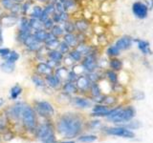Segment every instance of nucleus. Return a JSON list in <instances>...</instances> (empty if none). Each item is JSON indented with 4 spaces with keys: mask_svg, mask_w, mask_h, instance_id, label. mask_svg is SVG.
I'll list each match as a JSON object with an SVG mask.
<instances>
[{
    "mask_svg": "<svg viewBox=\"0 0 153 143\" xmlns=\"http://www.w3.org/2000/svg\"><path fill=\"white\" fill-rule=\"evenodd\" d=\"M13 3V0H0V8H2L5 12H10Z\"/></svg>",
    "mask_w": 153,
    "mask_h": 143,
    "instance_id": "41",
    "label": "nucleus"
},
{
    "mask_svg": "<svg viewBox=\"0 0 153 143\" xmlns=\"http://www.w3.org/2000/svg\"><path fill=\"white\" fill-rule=\"evenodd\" d=\"M25 103L24 102H17L13 105V106L11 107L10 109V114L13 117V118H18L20 117L21 114H22V111L24 107H25Z\"/></svg>",
    "mask_w": 153,
    "mask_h": 143,
    "instance_id": "20",
    "label": "nucleus"
},
{
    "mask_svg": "<svg viewBox=\"0 0 153 143\" xmlns=\"http://www.w3.org/2000/svg\"><path fill=\"white\" fill-rule=\"evenodd\" d=\"M95 140H97V136H93V135L81 136L79 137V141L83 142V143H91V142H94Z\"/></svg>",
    "mask_w": 153,
    "mask_h": 143,
    "instance_id": "42",
    "label": "nucleus"
},
{
    "mask_svg": "<svg viewBox=\"0 0 153 143\" xmlns=\"http://www.w3.org/2000/svg\"><path fill=\"white\" fill-rule=\"evenodd\" d=\"M33 110H35L36 113L40 114L43 117H51L55 114L54 107L48 101H36Z\"/></svg>",
    "mask_w": 153,
    "mask_h": 143,
    "instance_id": "6",
    "label": "nucleus"
},
{
    "mask_svg": "<svg viewBox=\"0 0 153 143\" xmlns=\"http://www.w3.org/2000/svg\"><path fill=\"white\" fill-rule=\"evenodd\" d=\"M61 40H63L65 43L69 45L71 49H74L79 45L78 38H76V32L75 33H64L63 36L61 37Z\"/></svg>",
    "mask_w": 153,
    "mask_h": 143,
    "instance_id": "17",
    "label": "nucleus"
},
{
    "mask_svg": "<svg viewBox=\"0 0 153 143\" xmlns=\"http://www.w3.org/2000/svg\"><path fill=\"white\" fill-rule=\"evenodd\" d=\"M137 42V47L138 49L141 51L143 55H152V51L150 49V45L149 43L146 40H142V39H136Z\"/></svg>",
    "mask_w": 153,
    "mask_h": 143,
    "instance_id": "22",
    "label": "nucleus"
},
{
    "mask_svg": "<svg viewBox=\"0 0 153 143\" xmlns=\"http://www.w3.org/2000/svg\"><path fill=\"white\" fill-rule=\"evenodd\" d=\"M68 73H69L68 68H67V67H65V66H62V64L60 66H59V67H56V68L54 70V74L62 81V82L67 80Z\"/></svg>",
    "mask_w": 153,
    "mask_h": 143,
    "instance_id": "24",
    "label": "nucleus"
},
{
    "mask_svg": "<svg viewBox=\"0 0 153 143\" xmlns=\"http://www.w3.org/2000/svg\"><path fill=\"white\" fill-rule=\"evenodd\" d=\"M75 84L79 91L86 92V91H88L90 89V86L92 84V82L88 78L87 74H81L78 76V78L75 81Z\"/></svg>",
    "mask_w": 153,
    "mask_h": 143,
    "instance_id": "10",
    "label": "nucleus"
},
{
    "mask_svg": "<svg viewBox=\"0 0 153 143\" xmlns=\"http://www.w3.org/2000/svg\"><path fill=\"white\" fill-rule=\"evenodd\" d=\"M63 6L65 9V12L69 13L70 14L74 13L79 10V4L76 0H65L63 2Z\"/></svg>",
    "mask_w": 153,
    "mask_h": 143,
    "instance_id": "25",
    "label": "nucleus"
},
{
    "mask_svg": "<svg viewBox=\"0 0 153 143\" xmlns=\"http://www.w3.org/2000/svg\"><path fill=\"white\" fill-rule=\"evenodd\" d=\"M109 112H110V109H108L107 106L99 104V105H96V106L93 108L92 116H105V117H106L108 116Z\"/></svg>",
    "mask_w": 153,
    "mask_h": 143,
    "instance_id": "21",
    "label": "nucleus"
},
{
    "mask_svg": "<svg viewBox=\"0 0 153 143\" xmlns=\"http://www.w3.org/2000/svg\"><path fill=\"white\" fill-rule=\"evenodd\" d=\"M68 55H70L71 58L75 61V63H80L81 60H82V58H83L82 54L76 50V48H74V49H71V51L69 52Z\"/></svg>",
    "mask_w": 153,
    "mask_h": 143,
    "instance_id": "33",
    "label": "nucleus"
},
{
    "mask_svg": "<svg viewBox=\"0 0 153 143\" xmlns=\"http://www.w3.org/2000/svg\"><path fill=\"white\" fill-rule=\"evenodd\" d=\"M53 35H54L57 38H60L61 39V37L63 36V35L65 33L64 30H63V28H62L61 26V24H55L54 27H53L51 29V31H50Z\"/></svg>",
    "mask_w": 153,
    "mask_h": 143,
    "instance_id": "34",
    "label": "nucleus"
},
{
    "mask_svg": "<svg viewBox=\"0 0 153 143\" xmlns=\"http://www.w3.org/2000/svg\"><path fill=\"white\" fill-rule=\"evenodd\" d=\"M44 79H45V83L47 85V87H49L51 89L56 90L62 86V81L57 77L54 73L49 75L44 76Z\"/></svg>",
    "mask_w": 153,
    "mask_h": 143,
    "instance_id": "14",
    "label": "nucleus"
},
{
    "mask_svg": "<svg viewBox=\"0 0 153 143\" xmlns=\"http://www.w3.org/2000/svg\"><path fill=\"white\" fill-rule=\"evenodd\" d=\"M74 22H75V26H76V31L78 32L86 33L89 31V29L91 27L90 21L87 20V19L83 18V17L75 19Z\"/></svg>",
    "mask_w": 153,
    "mask_h": 143,
    "instance_id": "15",
    "label": "nucleus"
},
{
    "mask_svg": "<svg viewBox=\"0 0 153 143\" xmlns=\"http://www.w3.org/2000/svg\"><path fill=\"white\" fill-rule=\"evenodd\" d=\"M36 73L41 76H46L54 73V69L50 65H48L46 61H39L36 64Z\"/></svg>",
    "mask_w": 153,
    "mask_h": 143,
    "instance_id": "11",
    "label": "nucleus"
},
{
    "mask_svg": "<svg viewBox=\"0 0 153 143\" xmlns=\"http://www.w3.org/2000/svg\"><path fill=\"white\" fill-rule=\"evenodd\" d=\"M105 133H108V135H111V136L124 137V138H133L135 136V133H134L131 130H129V129L124 128V127L107 128L106 130H105Z\"/></svg>",
    "mask_w": 153,
    "mask_h": 143,
    "instance_id": "7",
    "label": "nucleus"
},
{
    "mask_svg": "<svg viewBox=\"0 0 153 143\" xmlns=\"http://www.w3.org/2000/svg\"><path fill=\"white\" fill-rule=\"evenodd\" d=\"M13 1L14 2V3H23L24 1H25V0H13Z\"/></svg>",
    "mask_w": 153,
    "mask_h": 143,
    "instance_id": "51",
    "label": "nucleus"
},
{
    "mask_svg": "<svg viewBox=\"0 0 153 143\" xmlns=\"http://www.w3.org/2000/svg\"><path fill=\"white\" fill-rule=\"evenodd\" d=\"M61 90L64 94H68V95L74 94L79 92V90L76 88L75 82H70V81H64V83H62Z\"/></svg>",
    "mask_w": 153,
    "mask_h": 143,
    "instance_id": "19",
    "label": "nucleus"
},
{
    "mask_svg": "<svg viewBox=\"0 0 153 143\" xmlns=\"http://www.w3.org/2000/svg\"><path fill=\"white\" fill-rule=\"evenodd\" d=\"M47 59L53 60L55 62H57V63L62 64V59H63V55L59 50H51L47 52Z\"/></svg>",
    "mask_w": 153,
    "mask_h": 143,
    "instance_id": "23",
    "label": "nucleus"
},
{
    "mask_svg": "<svg viewBox=\"0 0 153 143\" xmlns=\"http://www.w3.org/2000/svg\"><path fill=\"white\" fill-rule=\"evenodd\" d=\"M62 28L65 32V33H75L76 32V26H75V22L73 19H70L68 21H65L64 23L61 24Z\"/></svg>",
    "mask_w": 153,
    "mask_h": 143,
    "instance_id": "29",
    "label": "nucleus"
},
{
    "mask_svg": "<svg viewBox=\"0 0 153 143\" xmlns=\"http://www.w3.org/2000/svg\"><path fill=\"white\" fill-rule=\"evenodd\" d=\"M29 21H30V26L33 31H38L43 29V22H41L40 19L38 18H30L29 17Z\"/></svg>",
    "mask_w": 153,
    "mask_h": 143,
    "instance_id": "35",
    "label": "nucleus"
},
{
    "mask_svg": "<svg viewBox=\"0 0 153 143\" xmlns=\"http://www.w3.org/2000/svg\"><path fill=\"white\" fill-rule=\"evenodd\" d=\"M59 1H60V2H62V3H63V2L65 1V0H59Z\"/></svg>",
    "mask_w": 153,
    "mask_h": 143,
    "instance_id": "54",
    "label": "nucleus"
},
{
    "mask_svg": "<svg viewBox=\"0 0 153 143\" xmlns=\"http://www.w3.org/2000/svg\"><path fill=\"white\" fill-rule=\"evenodd\" d=\"M21 117H22L23 125L28 131L32 132L35 130L36 125V116L35 110L31 106H29V105H25L21 114Z\"/></svg>",
    "mask_w": 153,
    "mask_h": 143,
    "instance_id": "3",
    "label": "nucleus"
},
{
    "mask_svg": "<svg viewBox=\"0 0 153 143\" xmlns=\"http://www.w3.org/2000/svg\"><path fill=\"white\" fill-rule=\"evenodd\" d=\"M10 52H11V49H9L7 47H0V57L2 59H6Z\"/></svg>",
    "mask_w": 153,
    "mask_h": 143,
    "instance_id": "46",
    "label": "nucleus"
},
{
    "mask_svg": "<svg viewBox=\"0 0 153 143\" xmlns=\"http://www.w3.org/2000/svg\"><path fill=\"white\" fill-rule=\"evenodd\" d=\"M22 94V87L20 85H14L11 88V91H10V98L12 100H16L18 98V97Z\"/></svg>",
    "mask_w": 153,
    "mask_h": 143,
    "instance_id": "32",
    "label": "nucleus"
},
{
    "mask_svg": "<svg viewBox=\"0 0 153 143\" xmlns=\"http://www.w3.org/2000/svg\"><path fill=\"white\" fill-rule=\"evenodd\" d=\"M120 54H121V51H120L115 45H111V46L107 47L106 55L109 57H117L118 55H120Z\"/></svg>",
    "mask_w": 153,
    "mask_h": 143,
    "instance_id": "38",
    "label": "nucleus"
},
{
    "mask_svg": "<svg viewBox=\"0 0 153 143\" xmlns=\"http://www.w3.org/2000/svg\"><path fill=\"white\" fill-rule=\"evenodd\" d=\"M82 129L81 118L76 114H65L57 120V131L62 136L73 138L79 135Z\"/></svg>",
    "mask_w": 153,
    "mask_h": 143,
    "instance_id": "1",
    "label": "nucleus"
},
{
    "mask_svg": "<svg viewBox=\"0 0 153 143\" xmlns=\"http://www.w3.org/2000/svg\"><path fill=\"white\" fill-rule=\"evenodd\" d=\"M80 64L82 65L86 73H93L97 71L99 66V59H98V54H97V48H94V50L90 54L83 56Z\"/></svg>",
    "mask_w": 153,
    "mask_h": 143,
    "instance_id": "5",
    "label": "nucleus"
},
{
    "mask_svg": "<svg viewBox=\"0 0 153 143\" xmlns=\"http://www.w3.org/2000/svg\"><path fill=\"white\" fill-rule=\"evenodd\" d=\"M37 137L42 143H56V136L54 128L49 123L42 124L37 129Z\"/></svg>",
    "mask_w": 153,
    "mask_h": 143,
    "instance_id": "4",
    "label": "nucleus"
},
{
    "mask_svg": "<svg viewBox=\"0 0 153 143\" xmlns=\"http://www.w3.org/2000/svg\"><path fill=\"white\" fill-rule=\"evenodd\" d=\"M19 58H20V55H19V52L14 51V50H11V52L9 54V55L7 56V58L5 59V61L11 62V63H16V61H18Z\"/></svg>",
    "mask_w": 153,
    "mask_h": 143,
    "instance_id": "37",
    "label": "nucleus"
},
{
    "mask_svg": "<svg viewBox=\"0 0 153 143\" xmlns=\"http://www.w3.org/2000/svg\"><path fill=\"white\" fill-rule=\"evenodd\" d=\"M0 70L6 74H12L16 70V63H11V62L8 61H3L1 64H0Z\"/></svg>",
    "mask_w": 153,
    "mask_h": 143,
    "instance_id": "28",
    "label": "nucleus"
},
{
    "mask_svg": "<svg viewBox=\"0 0 153 143\" xmlns=\"http://www.w3.org/2000/svg\"><path fill=\"white\" fill-rule=\"evenodd\" d=\"M43 13V7L41 5L33 4V6L32 7L30 13H28V17L30 18H38L39 19L41 14Z\"/></svg>",
    "mask_w": 153,
    "mask_h": 143,
    "instance_id": "26",
    "label": "nucleus"
},
{
    "mask_svg": "<svg viewBox=\"0 0 153 143\" xmlns=\"http://www.w3.org/2000/svg\"><path fill=\"white\" fill-rule=\"evenodd\" d=\"M4 43V35H3V28L0 25V46H2Z\"/></svg>",
    "mask_w": 153,
    "mask_h": 143,
    "instance_id": "48",
    "label": "nucleus"
},
{
    "mask_svg": "<svg viewBox=\"0 0 153 143\" xmlns=\"http://www.w3.org/2000/svg\"><path fill=\"white\" fill-rule=\"evenodd\" d=\"M43 13H44L47 16L51 17L53 14L56 13V9H55V4L52 2H47L44 4V7H43Z\"/></svg>",
    "mask_w": 153,
    "mask_h": 143,
    "instance_id": "36",
    "label": "nucleus"
},
{
    "mask_svg": "<svg viewBox=\"0 0 153 143\" xmlns=\"http://www.w3.org/2000/svg\"><path fill=\"white\" fill-rule=\"evenodd\" d=\"M13 14H17V15H21V4L20 3H13L12 9L10 10V12Z\"/></svg>",
    "mask_w": 153,
    "mask_h": 143,
    "instance_id": "43",
    "label": "nucleus"
},
{
    "mask_svg": "<svg viewBox=\"0 0 153 143\" xmlns=\"http://www.w3.org/2000/svg\"><path fill=\"white\" fill-rule=\"evenodd\" d=\"M19 16L20 15L5 12L1 18H0V25H1L2 28H11L16 26L18 23Z\"/></svg>",
    "mask_w": 153,
    "mask_h": 143,
    "instance_id": "8",
    "label": "nucleus"
},
{
    "mask_svg": "<svg viewBox=\"0 0 153 143\" xmlns=\"http://www.w3.org/2000/svg\"><path fill=\"white\" fill-rule=\"evenodd\" d=\"M105 75H106L107 79L111 82L112 84H117L118 82V74L115 71L108 70L105 72Z\"/></svg>",
    "mask_w": 153,
    "mask_h": 143,
    "instance_id": "39",
    "label": "nucleus"
},
{
    "mask_svg": "<svg viewBox=\"0 0 153 143\" xmlns=\"http://www.w3.org/2000/svg\"><path fill=\"white\" fill-rule=\"evenodd\" d=\"M4 103H5V100H4L3 98H0V107L3 106Z\"/></svg>",
    "mask_w": 153,
    "mask_h": 143,
    "instance_id": "52",
    "label": "nucleus"
},
{
    "mask_svg": "<svg viewBox=\"0 0 153 143\" xmlns=\"http://www.w3.org/2000/svg\"><path fill=\"white\" fill-rule=\"evenodd\" d=\"M59 143H75L74 141H64V142H59Z\"/></svg>",
    "mask_w": 153,
    "mask_h": 143,
    "instance_id": "53",
    "label": "nucleus"
},
{
    "mask_svg": "<svg viewBox=\"0 0 153 143\" xmlns=\"http://www.w3.org/2000/svg\"><path fill=\"white\" fill-rule=\"evenodd\" d=\"M71 101H72V103H73L76 107L81 108V109H86V108H89L91 106V101H90V100L86 99L84 97H72Z\"/></svg>",
    "mask_w": 153,
    "mask_h": 143,
    "instance_id": "18",
    "label": "nucleus"
},
{
    "mask_svg": "<svg viewBox=\"0 0 153 143\" xmlns=\"http://www.w3.org/2000/svg\"><path fill=\"white\" fill-rule=\"evenodd\" d=\"M33 37L36 38V40L37 42L41 43L43 44L46 39H47V35H48V31H45L44 29H41V30H38V31H33Z\"/></svg>",
    "mask_w": 153,
    "mask_h": 143,
    "instance_id": "27",
    "label": "nucleus"
},
{
    "mask_svg": "<svg viewBox=\"0 0 153 143\" xmlns=\"http://www.w3.org/2000/svg\"><path fill=\"white\" fill-rule=\"evenodd\" d=\"M109 67H110V70L115 71V72H118V71H121L123 68V62L118 59L117 57H111V59L109 60Z\"/></svg>",
    "mask_w": 153,
    "mask_h": 143,
    "instance_id": "30",
    "label": "nucleus"
},
{
    "mask_svg": "<svg viewBox=\"0 0 153 143\" xmlns=\"http://www.w3.org/2000/svg\"><path fill=\"white\" fill-rule=\"evenodd\" d=\"M32 81H33V83L35 84L36 87H37V88H45V87H47L44 77H42L41 75L37 74H33L32 76Z\"/></svg>",
    "mask_w": 153,
    "mask_h": 143,
    "instance_id": "31",
    "label": "nucleus"
},
{
    "mask_svg": "<svg viewBox=\"0 0 153 143\" xmlns=\"http://www.w3.org/2000/svg\"><path fill=\"white\" fill-rule=\"evenodd\" d=\"M133 44V38L128 35H123L117 39L115 42V46H116L120 51H126L130 48Z\"/></svg>",
    "mask_w": 153,
    "mask_h": 143,
    "instance_id": "12",
    "label": "nucleus"
},
{
    "mask_svg": "<svg viewBox=\"0 0 153 143\" xmlns=\"http://www.w3.org/2000/svg\"><path fill=\"white\" fill-rule=\"evenodd\" d=\"M134 116H135V110L133 107L128 106L126 108H115L110 110L106 117L112 122L123 123L130 121Z\"/></svg>",
    "mask_w": 153,
    "mask_h": 143,
    "instance_id": "2",
    "label": "nucleus"
},
{
    "mask_svg": "<svg viewBox=\"0 0 153 143\" xmlns=\"http://www.w3.org/2000/svg\"><path fill=\"white\" fill-rule=\"evenodd\" d=\"M62 64H63V66H65V67H69V66L72 67L75 64V61L71 58L69 55H65L63 56V59H62Z\"/></svg>",
    "mask_w": 153,
    "mask_h": 143,
    "instance_id": "45",
    "label": "nucleus"
},
{
    "mask_svg": "<svg viewBox=\"0 0 153 143\" xmlns=\"http://www.w3.org/2000/svg\"><path fill=\"white\" fill-rule=\"evenodd\" d=\"M54 25H55V22L53 21V19L50 17V18H48L47 20H45L44 22H43V29H44L45 31L50 32L51 29L54 27Z\"/></svg>",
    "mask_w": 153,
    "mask_h": 143,
    "instance_id": "44",
    "label": "nucleus"
},
{
    "mask_svg": "<svg viewBox=\"0 0 153 143\" xmlns=\"http://www.w3.org/2000/svg\"><path fill=\"white\" fill-rule=\"evenodd\" d=\"M59 42H60V38L56 37L51 32H48L47 39L44 43H43V46H44L48 51L56 50L57 48H59Z\"/></svg>",
    "mask_w": 153,
    "mask_h": 143,
    "instance_id": "13",
    "label": "nucleus"
},
{
    "mask_svg": "<svg viewBox=\"0 0 153 143\" xmlns=\"http://www.w3.org/2000/svg\"><path fill=\"white\" fill-rule=\"evenodd\" d=\"M148 10H149V8H148L147 5L141 1H137L132 5V13L139 19L146 18L148 15Z\"/></svg>",
    "mask_w": 153,
    "mask_h": 143,
    "instance_id": "9",
    "label": "nucleus"
},
{
    "mask_svg": "<svg viewBox=\"0 0 153 143\" xmlns=\"http://www.w3.org/2000/svg\"><path fill=\"white\" fill-rule=\"evenodd\" d=\"M39 2V3H41V4H46L49 0H36V2Z\"/></svg>",
    "mask_w": 153,
    "mask_h": 143,
    "instance_id": "50",
    "label": "nucleus"
},
{
    "mask_svg": "<svg viewBox=\"0 0 153 143\" xmlns=\"http://www.w3.org/2000/svg\"><path fill=\"white\" fill-rule=\"evenodd\" d=\"M55 4V9H56V13H63L65 12V9H64V6H63V3L59 1V0H56V1L54 3Z\"/></svg>",
    "mask_w": 153,
    "mask_h": 143,
    "instance_id": "47",
    "label": "nucleus"
},
{
    "mask_svg": "<svg viewBox=\"0 0 153 143\" xmlns=\"http://www.w3.org/2000/svg\"><path fill=\"white\" fill-rule=\"evenodd\" d=\"M18 26V32H26V33H32L33 30L30 26V21H29V17L26 15H20L19 16V20L17 23Z\"/></svg>",
    "mask_w": 153,
    "mask_h": 143,
    "instance_id": "16",
    "label": "nucleus"
},
{
    "mask_svg": "<svg viewBox=\"0 0 153 143\" xmlns=\"http://www.w3.org/2000/svg\"><path fill=\"white\" fill-rule=\"evenodd\" d=\"M57 50H59L62 55H68L69 52L71 51V48L69 47V45L65 43L63 40L60 39V42H59V48H57Z\"/></svg>",
    "mask_w": 153,
    "mask_h": 143,
    "instance_id": "40",
    "label": "nucleus"
},
{
    "mask_svg": "<svg viewBox=\"0 0 153 143\" xmlns=\"http://www.w3.org/2000/svg\"><path fill=\"white\" fill-rule=\"evenodd\" d=\"M5 126V117L0 116V128H3Z\"/></svg>",
    "mask_w": 153,
    "mask_h": 143,
    "instance_id": "49",
    "label": "nucleus"
}]
</instances>
